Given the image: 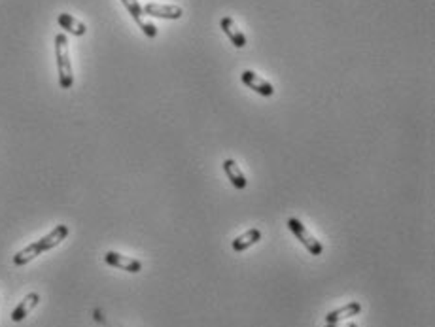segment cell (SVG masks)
Masks as SVG:
<instances>
[{
  "mask_svg": "<svg viewBox=\"0 0 435 327\" xmlns=\"http://www.w3.org/2000/svg\"><path fill=\"white\" fill-rule=\"evenodd\" d=\"M68 233H71L68 225H57V227L53 229V231H50L48 235L42 236L40 241L33 242L27 248H23L21 252H17L14 256V265H17V267L29 265L33 259H36V257L40 256V254H44V252H50V250L57 248L59 244L68 236Z\"/></svg>",
  "mask_w": 435,
  "mask_h": 327,
  "instance_id": "obj_1",
  "label": "cell"
},
{
  "mask_svg": "<svg viewBox=\"0 0 435 327\" xmlns=\"http://www.w3.org/2000/svg\"><path fill=\"white\" fill-rule=\"evenodd\" d=\"M55 59H57L59 86L61 89H71L74 86V72H72L71 53H68V40L63 32L55 36Z\"/></svg>",
  "mask_w": 435,
  "mask_h": 327,
  "instance_id": "obj_2",
  "label": "cell"
},
{
  "mask_svg": "<svg viewBox=\"0 0 435 327\" xmlns=\"http://www.w3.org/2000/svg\"><path fill=\"white\" fill-rule=\"evenodd\" d=\"M288 227H290V231L295 235V239L307 248V252L311 256H322V254H324V246L320 244V241H316V239L308 233V229L301 223V220H297V218H290V220H288Z\"/></svg>",
  "mask_w": 435,
  "mask_h": 327,
  "instance_id": "obj_3",
  "label": "cell"
},
{
  "mask_svg": "<svg viewBox=\"0 0 435 327\" xmlns=\"http://www.w3.org/2000/svg\"><path fill=\"white\" fill-rule=\"evenodd\" d=\"M122 4L125 6L131 17L135 19L136 25L140 27L144 35L148 36V38H156L157 36V27L154 23H148L144 19V12H142V6H140V2L138 0H122Z\"/></svg>",
  "mask_w": 435,
  "mask_h": 327,
  "instance_id": "obj_4",
  "label": "cell"
},
{
  "mask_svg": "<svg viewBox=\"0 0 435 327\" xmlns=\"http://www.w3.org/2000/svg\"><path fill=\"white\" fill-rule=\"evenodd\" d=\"M104 261H107V265H110V267L125 270V272H131V274H136V272L142 270V263H140L138 259L122 256V254H118V252H107V254H104Z\"/></svg>",
  "mask_w": 435,
  "mask_h": 327,
  "instance_id": "obj_5",
  "label": "cell"
},
{
  "mask_svg": "<svg viewBox=\"0 0 435 327\" xmlns=\"http://www.w3.org/2000/svg\"><path fill=\"white\" fill-rule=\"evenodd\" d=\"M144 15H150V17H161V19H180L184 15V10L180 6H174V4H156V2H150L142 6Z\"/></svg>",
  "mask_w": 435,
  "mask_h": 327,
  "instance_id": "obj_6",
  "label": "cell"
},
{
  "mask_svg": "<svg viewBox=\"0 0 435 327\" xmlns=\"http://www.w3.org/2000/svg\"><path fill=\"white\" fill-rule=\"evenodd\" d=\"M241 80H243V84L248 89L252 91H256L257 95H261V97H272L275 95V87L272 84H269L267 80H263L261 76H257L256 72L252 71H244L241 74Z\"/></svg>",
  "mask_w": 435,
  "mask_h": 327,
  "instance_id": "obj_7",
  "label": "cell"
},
{
  "mask_svg": "<svg viewBox=\"0 0 435 327\" xmlns=\"http://www.w3.org/2000/svg\"><path fill=\"white\" fill-rule=\"evenodd\" d=\"M220 27H221V30L225 32V36L229 38V42L233 44L235 48H239V50H243L244 46L248 44V40H246L244 32L239 29V27H237V23L233 21L231 17H221Z\"/></svg>",
  "mask_w": 435,
  "mask_h": 327,
  "instance_id": "obj_8",
  "label": "cell"
},
{
  "mask_svg": "<svg viewBox=\"0 0 435 327\" xmlns=\"http://www.w3.org/2000/svg\"><path fill=\"white\" fill-rule=\"evenodd\" d=\"M40 303V295L36 292L29 293V295H25V299L23 301H19V305L15 306L14 308V312H12V321H23L27 316L30 314V310L35 308L36 305Z\"/></svg>",
  "mask_w": 435,
  "mask_h": 327,
  "instance_id": "obj_9",
  "label": "cell"
},
{
  "mask_svg": "<svg viewBox=\"0 0 435 327\" xmlns=\"http://www.w3.org/2000/svg\"><path fill=\"white\" fill-rule=\"evenodd\" d=\"M221 167H223V172H225V176L229 178V182L233 184V187H237V189H244V187L248 185V180H246V176L243 174V171L239 169L237 161H233V159H225V161L221 163Z\"/></svg>",
  "mask_w": 435,
  "mask_h": 327,
  "instance_id": "obj_10",
  "label": "cell"
},
{
  "mask_svg": "<svg viewBox=\"0 0 435 327\" xmlns=\"http://www.w3.org/2000/svg\"><path fill=\"white\" fill-rule=\"evenodd\" d=\"M362 312V305L358 303V301H352L349 305L341 306V308H337V310H331L328 312L326 316V324H335V321H342L346 320V318H354L358 314Z\"/></svg>",
  "mask_w": 435,
  "mask_h": 327,
  "instance_id": "obj_11",
  "label": "cell"
},
{
  "mask_svg": "<svg viewBox=\"0 0 435 327\" xmlns=\"http://www.w3.org/2000/svg\"><path fill=\"white\" fill-rule=\"evenodd\" d=\"M57 23L61 29H64L66 32H71L74 36H84L87 32L86 25L71 14H59Z\"/></svg>",
  "mask_w": 435,
  "mask_h": 327,
  "instance_id": "obj_12",
  "label": "cell"
},
{
  "mask_svg": "<svg viewBox=\"0 0 435 327\" xmlns=\"http://www.w3.org/2000/svg\"><path fill=\"white\" fill-rule=\"evenodd\" d=\"M259 241H261V231L259 229H250L244 235L237 236L235 241L231 242V246H233L235 252H244V250H248L250 246H254Z\"/></svg>",
  "mask_w": 435,
  "mask_h": 327,
  "instance_id": "obj_13",
  "label": "cell"
},
{
  "mask_svg": "<svg viewBox=\"0 0 435 327\" xmlns=\"http://www.w3.org/2000/svg\"><path fill=\"white\" fill-rule=\"evenodd\" d=\"M326 327H358L356 324H341V321H335V324H326Z\"/></svg>",
  "mask_w": 435,
  "mask_h": 327,
  "instance_id": "obj_14",
  "label": "cell"
}]
</instances>
